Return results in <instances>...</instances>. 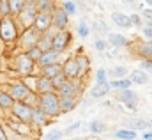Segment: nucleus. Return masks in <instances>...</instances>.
<instances>
[{
  "label": "nucleus",
  "instance_id": "aec40b11",
  "mask_svg": "<svg viewBox=\"0 0 152 140\" xmlns=\"http://www.w3.org/2000/svg\"><path fill=\"white\" fill-rule=\"evenodd\" d=\"M108 92H110V85H108V83H101V85L96 83L94 89L90 91V96H92V98H103V96H106Z\"/></svg>",
  "mask_w": 152,
  "mask_h": 140
},
{
  "label": "nucleus",
  "instance_id": "f8f14e48",
  "mask_svg": "<svg viewBox=\"0 0 152 140\" xmlns=\"http://www.w3.org/2000/svg\"><path fill=\"white\" fill-rule=\"evenodd\" d=\"M57 60H58V53H55L53 50H50V52H44V53L41 55V59L37 60V66L42 69V68H48V66L58 64Z\"/></svg>",
  "mask_w": 152,
  "mask_h": 140
},
{
  "label": "nucleus",
  "instance_id": "4468645a",
  "mask_svg": "<svg viewBox=\"0 0 152 140\" xmlns=\"http://www.w3.org/2000/svg\"><path fill=\"white\" fill-rule=\"evenodd\" d=\"M48 92H53V87H51V80L44 78V76H39L37 83H36V94H48Z\"/></svg>",
  "mask_w": 152,
  "mask_h": 140
},
{
  "label": "nucleus",
  "instance_id": "a211bd4d",
  "mask_svg": "<svg viewBox=\"0 0 152 140\" xmlns=\"http://www.w3.org/2000/svg\"><path fill=\"white\" fill-rule=\"evenodd\" d=\"M112 20H113L115 25H118L120 29H129V27H131L129 16H126V14H122V13H113V14H112Z\"/></svg>",
  "mask_w": 152,
  "mask_h": 140
},
{
  "label": "nucleus",
  "instance_id": "6ab92c4d",
  "mask_svg": "<svg viewBox=\"0 0 152 140\" xmlns=\"http://www.w3.org/2000/svg\"><path fill=\"white\" fill-rule=\"evenodd\" d=\"M131 83H138V85H143V83H147L149 82V76H147V73L142 69H136L131 73Z\"/></svg>",
  "mask_w": 152,
  "mask_h": 140
},
{
  "label": "nucleus",
  "instance_id": "a878e982",
  "mask_svg": "<svg viewBox=\"0 0 152 140\" xmlns=\"http://www.w3.org/2000/svg\"><path fill=\"white\" fill-rule=\"evenodd\" d=\"M115 137L120 140H134L136 139V131H133V130H118L117 133H115Z\"/></svg>",
  "mask_w": 152,
  "mask_h": 140
},
{
  "label": "nucleus",
  "instance_id": "e433bc0d",
  "mask_svg": "<svg viewBox=\"0 0 152 140\" xmlns=\"http://www.w3.org/2000/svg\"><path fill=\"white\" fill-rule=\"evenodd\" d=\"M104 130V124L103 122H99V121H92L90 122V131L92 133H101Z\"/></svg>",
  "mask_w": 152,
  "mask_h": 140
},
{
  "label": "nucleus",
  "instance_id": "09e8293b",
  "mask_svg": "<svg viewBox=\"0 0 152 140\" xmlns=\"http://www.w3.org/2000/svg\"><path fill=\"white\" fill-rule=\"evenodd\" d=\"M143 34L147 35L149 39H152V29H147V27H145V29H143Z\"/></svg>",
  "mask_w": 152,
  "mask_h": 140
},
{
  "label": "nucleus",
  "instance_id": "bb28decb",
  "mask_svg": "<svg viewBox=\"0 0 152 140\" xmlns=\"http://www.w3.org/2000/svg\"><path fill=\"white\" fill-rule=\"evenodd\" d=\"M112 89H122V91H127L129 87H131V80H126V78H122V80H113V82H110L108 83Z\"/></svg>",
  "mask_w": 152,
  "mask_h": 140
},
{
  "label": "nucleus",
  "instance_id": "49530a36",
  "mask_svg": "<svg viewBox=\"0 0 152 140\" xmlns=\"http://www.w3.org/2000/svg\"><path fill=\"white\" fill-rule=\"evenodd\" d=\"M143 16L149 18V21L152 23V9H143Z\"/></svg>",
  "mask_w": 152,
  "mask_h": 140
},
{
  "label": "nucleus",
  "instance_id": "20e7f679",
  "mask_svg": "<svg viewBox=\"0 0 152 140\" xmlns=\"http://www.w3.org/2000/svg\"><path fill=\"white\" fill-rule=\"evenodd\" d=\"M41 35L37 30L34 29V27H30V29H25L21 34H20V37H18V44L27 52V50H30V48H34V46H37L39 39H41Z\"/></svg>",
  "mask_w": 152,
  "mask_h": 140
},
{
  "label": "nucleus",
  "instance_id": "39448f33",
  "mask_svg": "<svg viewBox=\"0 0 152 140\" xmlns=\"http://www.w3.org/2000/svg\"><path fill=\"white\" fill-rule=\"evenodd\" d=\"M5 92L12 98V101H14V103H23V101L27 99V96H28V94H32V92L28 91V87H27L23 82H16V83H12Z\"/></svg>",
  "mask_w": 152,
  "mask_h": 140
},
{
  "label": "nucleus",
  "instance_id": "b1692460",
  "mask_svg": "<svg viewBox=\"0 0 152 140\" xmlns=\"http://www.w3.org/2000/svg\"><path fill=\"white\" fill-rule=\"evenodd\" d=\"M39 13H44V14H53V2H48V0H41V2H36Z\"/></svg>",
  "mask_w": 152,
  "mask_h": 140
},
{
  "label": "nucleus",
  "instance_id": "2eb2a0df",
  "mask_svg": "<svg viewBox=\"0 0 152 140\" xmlns=\"http://www.w3.org/2000/svg\"><path fill=\"white\" fill-rule=\"evenodd\" d=\"M120 99L126 103V106H129L131 110H134V108H136L138 96H136V92H133L131 89H127V91H122V92H120Z\"/></svg>",
  "mask_w": 152,
  "mask_h": 140
},
{
  "label": "nucleus",
  "instance_id": "cd10ccee",
  "mask_svg": "<svg viewBox=\"0 0 152 140\" xmlns=\"http://www.w3.org/2000/svg\"><path fill=\"white\" fill-rule=\"evenodd\" d=\"M66 82H67V78L64 76V73H58L57 76H53V78H51V87H53V92H55V91H58V89H60Z\"/></svg>",
  "mask_w": 152,
  "mask_h": 140
},
{
  "label": "nucleus",
  "instance_id": "ddd939ff",
  "mask_svg": "<svg viewBox=\"0 0 152 140\" xmlns=\"http://www.w3.org/2000/svg\"><path fill=\"white\" fill-rule=\"evenodd\" d=\"M62 73L64 76L69 80V78H76L80 74V69H78V64H76V59H69L66 60V64L62 66Z\"/></svg>",
  "mask_w": 152,
  "mask_h": 140
},
{
  "label": "nucleus",
  "instance_id": "0eeeda50",
  "mask_svg": "<svg viewBox=\"0 0 152 140\" xmlns=\"http://www.w3.org/2000/svg\"><path fill=\"white\" fill-rule=\"evenodd\" d=\"M32 110H34V108L27 106L25 103H14V106H12L11 112H12V117H16L18 121L28 124V122H30V117H32Z\"/></svg>",
  "mask_w": 152,
  "mask_h": 140
},
{
  "label": "nucleus",
  "instance_id": "7ed1b4c3",
  "mask_svg": "<svg viewBox=\"0 0 152 140\" xmlns=\"http://www.w3.org/2000/svg\"><path fill=\"white\" fill-rule=\"evenodd\" d=\"M37 13L39 11H37L36 2H25V7L21 9V13H20L14 20H16V23L21 25V29L25 30V29H30V27L34 25V20H36Z\"/></svg>",
  "mask_w": 152,
  "mask_h": 140
},
{
  "label": "nucleus",
  "instance_id": "1a4fd4ad",
  "mask_svg": "<svg viewBox=\"0 0 152 140\" xmlns=\"http://www.w3.org/2000/svg\"><path fill=\"white\" fill-rule=\"evenodd\" d=\"M69 41H71V34L69 32H66V30L64 32H57V35L53 37V43H51V50L60 55V52L66 50V46L69 44Z\"/></svg>",
  "mask_w": 152,
  "mask_h": 140
},
{
  "label": "nucleus",
  "instance_id": "9d476101",
  "mask_svg": "<svg viewBox=\"0 0 152 140\" xmlns=\"http://www.w3.org/2000/svg\"><path fill=\"white\" fill-rule=\"evenodd\" d=\"M39 34H44L51 29V14H44V13H37L36 20H34V25H32Z\"/></svg>",
  "mask_w": 152,
  "mask_h": 140
},
{
  "label": "nucleus",
  "instance_id": "a18cd8bd",
  "mask_svg": "<svg viewBox=\"0 0 152 140\" xmlns=\"http://www.w3.org/2000/svg\"><path fill=\"white\" fill-rule=\"evenodd\" d=\"M94 29H96V30H101V32H106V27L103 25V21H99V23H96V25H94Z\"/></svg>",
  "mask_w": 152,
  "mask_h": 140
},
{
  "label": "nucleus",
  "instance_id": "2f4dec72",
  "mask_svg": "<svg viewBox=\"0 0 152 140\" xmlns=\"http://www.w3.org/2000/svg\"><path fill=\"white\" fill-rule=\"evenodd\" d=\"M7 16H11L9 0H0V18H7Z\"/></svg>",
  "mask_w": 152,
  "mask_h": 140
},
{
  "label": "nucleus",
  "instance_id": "f704fd0d",
  "mask_svg": "<svg viewBox=\"0 0 152 140\" xmlns=\"http://www.w3.org/2000/svg\"><path fill=\"white\" fill-rule=\"evenodd\" d=\"M126 74H127V68L126 66H120V68H115L112 69V76H117V78H126Z\"/></svg>",
  "mask_w": 152,
  "mask_h": 140
},
{
  "label": "nucleus",
  "instance_id": "f257e3e1",
  "mask_svg": "<svg viewBox=\"0 0 152 140\" xmlns=\"http://www.w3.org/2000/svg\"><path fill=\"white\" fill-rule=\"evenodd\" d=\"M37 108L42 110L48 117H57L60 113V98L57 92H48V94H41L39 96Z\"/></svg>",
  "mask_w": 152,
  "mask_h": 140
},
{
  "label": "nucleus",
  "instance_id": "393cba45",
  "mask_svg": "<svg viewBox=\"0 0 152 140\" xmlns=\"http://www.w3.org/2000/svg\"><path fill=\"white\" fill-rule=\"evenodd\" d=\"M108 39H110V44H113V46H117V48L127 46V39H126L124 35H120V34H110Z\"/></svg>",
  "mask_w": 152,
  "mask_h": 140
},
{
  "label": "nucleus",
  "instance_id": "4c0bfd02",
  "mask_svg": "<svg viewBox=\"0 0 152 140\" xmlns=\"http://www.w3.org/2000/svg\"><path fill=\"white\" fill-rule=\"evenodd\" d=\"M142 53L145 55V57H152V41H149V43H145V44H142Z\"/></svg>",
  "mask_w": 152,
  "mask_h": 140
},
{
  "label": "nucleus",
  "instance_id": "9b49d317",
  "mask_svg": "<svg viewBox=\"0 0 152 140\" xmlns=\"http://www.w3.org/2000/svg\"><path fill=\"white\" fill-rule=\"evenodd\" d=\"M57 94H58V98L60 99H75L76 96V83L73 80H67L58 91H57Z\"/></svg>",
  "mask_w": 152,
  "mask_h": 140
},
{
  "label": "nucleus",
  "instance_id": "6e6552de",
  "mask_svg": "<svg viewBox=\"0 0 152 140\" xmlns=\"http://www.w3.org/2000/svg\"><path fill=\"white\" fill-rule=\"evenodd\" d=\"M67 23H69V16L62 9H55L53 14H51V27L55 30H58V32H64Z\"/></svg>",
  "mask_w": 152,
  "mask_h": 140
},
{
  "label": "nucleus",
  "instance_id": "8fccbe9b",
  "mask_svg": "<svg viewBox=\"0 0 152 140\" xmlns=\"http://www.w3.org/2000/svg\"><path fill=\"white\" fill-rule=\"evenodd\" d=\"M142 139H143V140H152V131H147V133H143V135H142Z\"/></svg>",
  "mask_w": 152,
  "mask_h": 140
},
{
  "label": "nucleus",
  "instance_id": "de8ad7c7",
  "mask_svg": "<svg viewBox=\"0 0 152 140\" xmlns=\"http://www.w3.org/2000/svg\"><path fill=\"white\" fill-rule=\"evenodd\" d=\"M78 128H80V122H75V124H71L66 131H67V133H71V131H75V130H78Z\"/></svg>",
  "mask_w": 152,
  "mask_h": 140
},
{
  "label": "nucleus",
  "instance_id": "c9c22d12",
  "mask_svg": "<svg viewBox=\"0 0 152 140\" xmlns=\"http://www.w3.org/2000/svg\"><path fill=\"white\" fill-rule=\"evenodd\" d=\"M78 34H80V37H88V34H90V29H88V25L81 21V23L78 25Z\"/></svg>",
  "mask_w": 152,
  "mask_h": 140
},
{
  "label": "nucleus",
  "instance_id": "7c9ffc66",
  "mask_svg": "<svg viewBox=\"0 0 152 140\" xmlns=\"http://www.w3.org/2000/svg\"><path fill=\"white\" fill-rule=\"evenodd\" d=\"M76 106V99H60V112H71Z\"/></svg>",
  "mask_w": 152,
  "mask_h": 140
},
{
  "label": "nucleus",
  "instance_id": "dca6fc26",
  "mask_svg": "<svg viewBox=\"0 0 152 140\" xmlns=\"http://www.w3.org/2000/svg\"><path fill=\"white\" fill-rule=\"evenodd\" d=\"M9 126L16 131V137H21V135H28V126L25 124V122H21V121H18L16 117H12V119H9Z\"/></svg>",
  "mask_w": 152,
  "mask_h": 140
},
{
  "label": "nucleus",
  "instance_id": "412c9836",
  "mask_svg": "<svg viewBox=\"0 0 152 140\" xmlns=\"http://www.w3.org/2000/svg\"><path fill=\"white\" fill-rule=\"evenodd\" d=\"M12 106H14L12 98H11L5 91H0V108L5 112V110H12Z\"/></svg>",
  "mask_w": 152,
  "mask_h": 140
},
{
  "label": "nucleus",
  "instance_id": "c03bdc74",
  "mask_svg": "<svg viewBox=\"0 0 152 140\" xmlns=\"http://www.w3.org/2000/svg\"><path fill=\"white\" fill-rule=\"evenodd\" d=\"M0 140H9V137H7V133H5V128L0 124Z\"/></svg>",
  "mask_w": 152,
  "mask_h": 140
},
{
  "label": "nucleus",
  "instance_id": "423d86ee",
  "mask_svg": "<svg viewBox=\"0 0 152 140\" xmlns=\"http://www.w3.org/2000/svg\"><path fill=\"white\" fill-rule=\"evenodd\" d=\"M34 66H36V64H34L25 53L16 55V59H14V68H16V71H18L21 76H30L32 71H34Z\"/></svg>",
  "mask_w": 152,
  "mask_h": 140
},
{
  "label": "nucleus",
  "instance_id": "f3484780",
  "mask_svg": "<svg viewBox=\"0 0 152 140\" xmlns=\"http://www.w3.org/2000/svg\"><path fill=\"white\" fill-rule=\"evenodd\" d=\"M48 115L42 112V110H39V108H34L32 110V117H30V122L34 124V126H44L46 122H48Z\"/></svg>",
  "mask_w": 152,
  "mask_h": 140
},
{
  "label": "nucleus",
  "instance_id": "4be33fe9",
  "mask_svg": "<svg viewBox=\"0 0 152 140\" xmlns=\"http://www.w3.org/2000/svg\"><path fill=\"white\" fill-rule=\"evenodd\" d=\"M58 73H62V66L60 64H53V66H48V68H42V76L51 80L53 76H57Z\"/></svg>",
  "mask_w": 152,
  "mask_h": 140
},
{
  "label": "nucleus",
  "instance_id": "37998d69",
  "mask_svg": "<svg viewBox=\"0 0 152 140\" xmlns=\"http://www.w3.org/2000/svg\"><path fill=\"white\" fill-rule=\"evenodd\" d=\"M142 68L147 69V71H152V60H143L142 62Z\"/></svg>",
  "mask_w": 152,
  "mask_h": 140
},
{
  "label": "nucleus",
  "instance_id": "5701e85b",
  "mask_svg": "<svg viewBox=\"0 0 152 140\" xmlns=\"http://www.w3.org/2000/svg\"><path fill=\"white\" fill-rule=\"evenodd\" d=\"M23 7H25V2L23 0H9V9H11V16L12 18H16L21 13Z\"/></svg>",
  "mask_w": 152,
  "mask_h": 140
},
{
  "label": "nucleus",
  "instance_id": "c756f323",
  "mask_svg": "<svg viewBox=\"0 0 152 140\" xmlns=\"http://www.w3.org/2000/svg\"><path fill=\"white\" fill-rule=\"evenodd\" d=\"M25 55H27V57H28V59H30V60H32L34 64H37V60L41 59V55H42V52L39 50L37 46H34V48H30V50H27V52H25Z\"/></svg>",
  "mask_w": 152,
  "mask_h": 140
},
{
  "label": "nucleus",
  "instance_id": "a19ab883",
  "mask_svg": "<svg viewBox=\"0 0 152 140\" xmlns=\"http://www.w3.org/2000/svg\"><path fill=\"white\" fill-rule=\"evenodd\" d=\"M147 126V122H143V121H134L133 124H131V128H127V130H133L134 131V128H140V130H143Z\"/></svg>",
  "mask_w": 152,
  "mask_h": 140
},
{
  "label": "nucleus",
  "instance_id": "3c124183",
  "mask_svg": "<svg viewBox=\"0 0 152 140\" xmlns=\"http://www.w3.org/2000/svg\"><path fill=\"white\" fill-rule=\"evenodd\" d=\"M9 140H20V139H9Z\"/></svg>",
  "mask_w": 152,
  "mask_h": 140
},
{
  "label": "nucleus",
  "instance_id": "c85d7f7f",
  "mask_svg": "<svg viewBox=\"0 0 152 140\" xmlns=\"http://www.w3.org/2000/svg\"><path fill=\"white\" fill-rule=\"evenodd\" d=\"M76 64H78L80 73H87V71H88V66H90V62H88V59H87L85 55H78V57H76Z\"/></svg>",
  "mask_w": 152,
  "mask_h": 140
},
{
  "label": "nucleus",
  "instance_id": "58836bf2",
  "mask_svg": "<svg viewBox=\"0 0 152 140\" xmlns=\"http://www.w3.org/2000/svg\"><path fill=\"white\" fill-rule=\"evenodd\" d=\"M97 83H99V85H101V83H108V82H106V71L103 69V68L97 69Z\"/></svg>",
  "mask_w": 152,
  "mask_h": 140
},
{
  "label": "nucleus",
  "instance_id": "ea45409f",
  "mask_svg": "<svg viewBox=\"0 0 152 140\" xmlns=\"http://www.w3.org/2000/svg\"><path fill=\"white\" fill-rule=\"evenodd\" d=\"M129 20H131V25H136V27L142 25V18H140V14H131Z\"/></svg>",
  "mask_w": 152,
  "mask_h": 140
},
{
  "label": "nucleus",
  "instance_id": "79ce46f5",
  "mask_svg": "<svg viewBox=\"0 0 152 140\" xmlns=\"http://www.w3.org/2000/svg\"><path fill=\"white\" fill-rule=\"evenodd\" d=\"M96 48H97V50H101V52H103V50H104V48H106V43H104V41H103V39H97V41H96Z\"/></svg>",
  "mask_w": 152,
  "mask_h": 140
},
{
  "label": "nucleus",
  "instance_id": "f03ea898",
  "mask_svg": "<svg viewBox=\"0 0 152 140\" xmlns=\"http://www.w3.org/2000/svg\"><path fill=\"white\" fill-rule=\"evenodd\" d=\"M18 37H20V30L16 20L12 16L0 18V41L5 44H12Z\"/></svg>",
  "mask_w": 152,
  "mask_h": 140
},
{
  "label": "nucleus",
  "instance_id": "473e14b6",
  "mask_svg": "<svg viewBox=\"0 0 152 140\" xmlns=\"http://www.w3.org/2000/svg\"><path fill=\"white\" fill-rule=\"evenodd\" d=\"M62 11H64L67 16L75 14V13H76V4H75V2H64V4H62Z\"/></svg>",
  "mask_w": 152,
  "mask_h": 140
},
{
  "label": "nucleus",
  "instance_id": "72a5a7b5",
  "mask_svg": "<svg viewBox=\"0 0 152 140\" xmlns=\"http://www.w3.org/2000/svg\"><path fill=\"white\" fill-rule=\"evenodd\" d=\"M62 135H64V133H62L60 130H51L50 133H46V135H44V139H42V140H60V139H62Z\"/></svg>",
  "mask_w": 152,
  "mask_h": 140
}]
</instances>
